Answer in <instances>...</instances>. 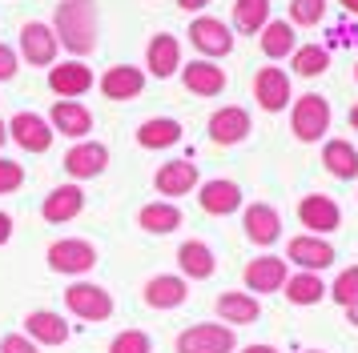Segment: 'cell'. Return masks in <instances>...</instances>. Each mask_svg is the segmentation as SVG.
<instances>
[{
  "mask_svg": "<svg viewBox=\"0 0 358 353\" xmlns=\"http://www.w3.org/2000/svg\"><path fill=\"white\" fill-rule=\"evenodd\" d=\"M145 68H149L157 80L173 77V73L181 68V45H178V36L157 32V36L149 40V48H145Z\"/></svg>",
  "mask_w": 358,
  "mask_h": 353,
  "instance_id": "603a6c76",
  "label": "cell"
},
{
  "mask_svg": "<svg viewBox=\"0 0 358 353\" xmlns=\"http://www.w3.org/2000/svg\"><path fill=\"white\" fill-rule=\"evenodd\" d=\"M52 32L65 52H73L77 61L89 57L97 48V32H101V13L97 0H61L52 13Z\"/></svg>",
  "mask_w": 358,
  "mask_h": 353,
  "instance_id": "6da1fadb",
  "label": "cell"
},
{
  "mask_svg": "<svg viewBox=\"0 0 358 353\" xmlns=\"http://www.w3.org/2000/svg\"><path fill=\"white\" fill-rule=\"evenodd\" d=\"M346 317H350V325H358V305H350V309H346Z\"/></svg>",
  "mask_w": 358,
  "mask_h": 353,
  "instance_id": "bcb514c9",
  "label": "cell"
},
{
  "mask_svg": "<svg viewBox=\"0 0 358 353\" xmlns=\"http://www.w3.org/2000/svg\"><path fill=\"white\" fill-rule=\"evenodd\" d=\"M334 301L342 305V309H350V305H358V265H350V269H342L338 277H334V285L326 289Z\"/></svg>",
  "mask_w": 358,
  "mask_h": 353,
  "instance_id": "e575fe53",
  "label": "cell"
},
{
  "mask_svg": "<svg viewBox=\"0 0 358 353\" xmlns=\"http://www.w3.org/2000/svg\"><path fill=\"white\" fill-rule=\"evenodd\" d=\"M181 84L194 96H222L226 93V68H217L213 61H189L181 68Z\"/></svg>",
  "mask_w": 358,
  "mask_h": 353,
  "instance_id": "d6986e66",
  "label": "cell"
},
{
  "mask_svg": "<svg viewBox=\"0 0 358 353\" xmlns=\"http://www.w3.org/2000/svg\"><path fill=\"white\" fill-rule=\"evenodd\" d=\"M0 353H41V345L29 341L24 333H8V337H0Z\"/></svg>",
  "mask_w": 358,
  "mask_h": 353,
  "instance_id": "f35d334b",
  "label": "cell"
},
{
  "mask_svg": "<svg viewBox=\"0 0 358 353\" xmlns=\"http://www.w3.org/2000/svg\"><path fill=\"white\" fill-rule=\"evenodd\" d=\"M217 317L226 321V325H254L262 317V305L254 293H222L217 297Z\"/></svg>",
  "mask_w": 358,
  "mask_h": 353,
  "instance_id": "4316f807",
  "label": "cell"
},
{
  "mask_svg": "<svg viewBox=\"0 0 358 353\" xmlns=\"http://www.w3.org/2000/svg\"><path fill=\"white\" fill-rule=\"evenodd\" d=\"M250 137V112L238 105H226L210 117V141L213 144H238Z\"/></svg>",
  "mask_w": 358,
  "mask_h": 353,
  "instance_id": "7402d4cb",
  "label": "cell"
},
{
  "mask_svg": "<svg viewBox=\"0 0 358 353\" xmlns=\"http://www.w3.org/2000/svg\"><path fill=\"white\" fill-rule=\"evenodd\" d=\"M262 52H266L270 61L290 57L294 52V24L290 20H270V24L262 29Z\"/></svg>",
  "mask_w": 358,
  "mask_h": 353,
  "instance_id": "1f68e13d",
  "label": "cell"
},
{
  "mask_svg": "<svg viewBox=\"0 0 358 353\" xmlns=\"http://www.w3.org/2000/svg\"><path fill=\"white\" fill-rule=\"evenodd\" d=\"M322 16H326V0H290V24L310 29V24H318Z\"/></svg>",
  "mask_w": 358,
  "mask_h": 353,
  "instance_id": "8d00e7d4",
  "label": "cell"
},
{
  "mask_svg": "<svg viewBox=\"0 0 358 353\" xmlns=\"http://www.w3.org/2000/svg\"><path fill=\"white\" fill-rule=\"evenodd\" d=\"M286 297H290V305H318L326 297V285H322V277L318 273H306V269H298L294 277H286Z\"/></svg>",
  "mask_w": 358,
  "mask_h": 353,
  "instance_id": "f546056e",
  "label": "cell"
},
{
  "mask_svg": "<svg viewBox=\"0 0 358 353\" xmlns=\"http://www.w3.org/2000/svg\"><path fill=\"white\" fill-rule=\"evenodd\" d=\"M85 209V189L81 185H57V189L45 197V205H41V217L49 225H69L77 221Z\"/></svg>",
  "mask_w": 358,
  "mask_h": 353,
  "instance_id": "2e32d148",
  "label": "cell"
},
{
  "mask_svg": "<svg viewBox=\"0 0 358 353\" xmlns=\"http://www.w3.org/2000/svg\"><path fill=\"white\" fill-rule=\"evenodd\" d=\"M137 225H141L145 233L165 237V233L181 229V209L173 205V201H149V205H141V213H137Z\"/></svg>",
  "mask_w": 358,
  "mask_h": 353,
  "instance_id": "f1b7e54d",
  "label": "cell"
},
{
  "mask_svg": "<svg viewBox=\"0 0 358 353\" xmlns=\"http://www.w3.org/2000/svg\"><path fill=\"white\" fill-rule=\"evenodd\" d=\"M286 261H294L298 269L306 273H322L334 265V245L322 237H314V233H306V237H294L290 249H286Z\"/></svg>",
  "mask_w": 358,
  "mask_h": 353,
  "instance_id": "4fadbf2b",
  "label": "cell"
},
{
  "mask_svg": "<svg viewBox=\"0 0 358 353\" xmlns=\"http://www.w3.org/2000/svg\"><path fill=\"white\" fill-rule=\"evenodd\" d=\"M322 165L330 169L334 176H355L358 173V149L350 141H326V149H322Z\"/></svg>",
  "mask_w": 358,
  "mask_h": 353,
  "instance_id": "4dcf8cb0",
  "label": "cell"
},
{
  "mask_svg": "<svg viewBox=\"0 0 358 353\" xmlns=\"http://www.w3.org/2000/svg\"><path fill=\"white\" fill-rule=\"evenodd\" d=\"M210 0H178V8H185V13H197V8H206Z\"/></svg>",
  "mask_w": 358,
  "mask_h": 353,
  "instance_id": "b9f144b4",
  "label": "cell"
},
{
  "mask_svg": "<svg viewBox=\"0 0 358 353\" xmlns=\"http://www.w3.org/2000/svg\"><path fill=\"white\" fill-rule=\"evenodd\" d=\"M93 84H97V77H93V68L85 61H65V64H52L49 68V89L61 96V100H77V96H85Z\"/></svg>",
  "mask_w": 358,
  "mask_h": 353,
  "instance_id": "9c48e42d",
  "label": "cell"
},
{
  "mask_svg": "<svg viewBox=\"0 0 358 353\" xmlns=\"http://www.w3.org/2000/svg\"><path fill=\"white\" fill-rule=\"evenodd\" d=\"M286 277H290V265H286V257H254L250 265H245V289L250 293H278V289L286 285Z\"/></svg>",
  "mask_w": 358,
  "mask_h": 353,
  "instance_id": "8fae6325",
  "label": "cell"
},
{
  "mask_svg": "<svg viewBox=\"0 0 358 353\" xmlns=\"http://www.w3.org/2000/svg\"><path fill=\"white\" fill-rule=\"evenodd\" d=\"M350 125L358 128V105H355V109H350Z\"/></svg>",
  "mask_w": 358,
  "mask_h": 353,
  "instance_id": "7dc6e473",
  "label": "cell"
},
{
  "mask_svg": "<svg viewBox=\"0 0 358 353\" xmlns=\"http://www.w3.org/2000/svg\"><path fill=\"white\" fill-rule=\"evenodd\" d=\"M4 141H8V121L0 117V149H4Z\"/></svg>",
  "mask_w": 358,
  "mask_h": 353,
  "instance_id": "ee69618b",
  "label": "cell"
},
{
  "mask_svg": "<svg viewBox=\"0 0 358 353\" xmlns=\"http://www.w3.org/2000/svg\"><path fill=\"white\" fill-rule=\"evenodd\" d=\"M52 273H61V277H85V273L97 265V245L85 237H61L49 245V253H45Z\"/></svg>",
  "mask_w": 358,
  "mask_h": 353,
  "instance_id": "3957f363",
  "label": "cell"
},
{
  "mask_svg": "<svg viewBox=\"0 0 358 353\" xmlns=\"http://www.w3.org/2000/svg\"><path fill=\"white\" fill-rule=\"evenodd\" d=\"M49 125H52V133H61V137L85 141V137L93 133V112L85 109L81 100H57L49 109Z\"/></svg>",
  "mask_w": 358,
  "mask_h": 353,
  "instance_id": "9a60e30c",
  "label": "cell"
},
{
  "mask_svg": "<svg viewBox=\"0 0 358 353\" xmlns=\"http://www.w3.org/2000/svg\"><path fill=\"white\" fill-rule=\"evenodd\" d=\"M254 100L266 112H282L290 105V77L282 68H258V77H254Z\"/></svg>",
  "mask_w": 358,
  "mask_h": 353,
  "instance_id": "ffe728a7",
  "label": "cell"
},
{
  "mask_svg": "<svg viewBox=\"0 0 358 353\" xmlns=\"http://www.w3.org/2000/svg\"><path fill=\"white\" fill-rule=\"evenodd\" d=\"M109 169V149L101 141H77L65 153V173L73 181H89V176H101Z\"/></svg>",
  "mask_w": 358,
  "mask_h": 353,
  "instance_id": "30bf717a",
  "label": "cell"
},
{
  "mask_svg": "<svg viewBox=\"0 0 358 353\" xmlns=\"http://www.w3.org/2000/svg\"><path fill=\"white\" fill-rule=\"evenodd\" d=\"M97 89L105 100H133V96H141V89H145V73L133 68V64H113V68L101 73Z\"/></svg>",
  "mask_w": 358,
  "mask_h": 353,
  "instance_id": "5bb4252c",
  "label": "cell"
},
{
  "mask_svg": "<svg viewBox=\"0 0 358 353\" xmlns=\"http://www.w3.org/2000/svg\"><path fill=\"white\" fill-rule=\"evenodd\" d=\"M181 141V125L173 117H149L137 125V144L141 149H173Z\"/></svg>",
  "mask_w": 358,
  "mask_h": 353,
  "instance_id": "83f0119b",
  "label": "cell"
},
{
  "mask_svg": "<svg viewBox=\"0 0 358 353\" xmlns=\"http://www.w3.org/2000/svg\"><path fill=\"white\" fill-rule=\"evenodd\" d=\"M109 353H153V341H149L145 329H121L109 341Z\"/></svg>",
  "mask_w": 358,
  "mask_h": 353,
  "instance_id": "d590c367",
  "label": "cell"
},
{
  "mask_svg": "<svg viewBox=\"0 0 358 353\" xmlns=\"http://www.w3.org/2000/svg\"><path fill=\"white\" fill-rule=\"evenodd\" d=\"M189 40H194V48L206 61L234 52V32H229V24L217 20V16H197L194 24H189Z\"/></svg>",
  "mask_w": 358,
  "mask_h": 353,
  "instance_id": "ba28073f",
  "label": "cell"
},
{
  "mask_svg": "<svg viewBox=\"0 0 358 353\" xmlns=\"http://www.w3.org/2000/svg\"><path fill=\"white\" fill-rule=\"evenodd\" d=\"M52 125L49 117H41V112H13L8 117V141H17L24 153H49L52 149Z\"/></svg>",
  "mask_w": 358,
  "mask_h": 353,
  "instance_id": "8992f818",
  "label": "cell"
},
{
  "mask_svg": "<svg viewBox=\"0 0 358 353\" xmlns=\"http://www.w3.org/2000/svg\"><path fill=\"white\" fill-rule=\"evenodd\" d=\"M270 24V0H238L234 4V29L238 32H262Z\"/></svg>",
  "mask_w": 358,
  "mask_h": 353,
  "instance_id": "d6a6232c",
  "label": "cell"
},
{
  "mask_svg": "<svg viewBox=\"0 0 358 353\" xmlns=\"http://www.w3.org/2000/svg\"><path fill=\"white\" fill-rule=\"evenodd\" d=\"M8 241H13V217L0 213V245H8Z\"/></svg>",
  "mask_w": 358,
  "mask_h": 353,
  "instance_id": "60d3db41",
  "label": "cell"
},
{
  "mask_svg": "<svg viewBox=\"0 0 358 353\" xmlns=\"http://www.w3.org/2000/svg\"><path fill=\"white\" fill-rule=\"evenodd\" d=\"M290 125H294L298 141H322V133L330 128V105H326V96L306 93L302 100H294Z\"/></svg>",
  "mask_w": 358,
  "mask_h": 353,
  "instance_id": "52a82bcc",
  "label": "cell"
},
{
  "mask_svg": "<svg viewBox=\"0 0 358 353\" xmlns=\"http://www.w3.org/2000/svg\"><path fill=\"white\" fill-rule=\"evenodd\" d=\"M65 309L73 313V317L81 321H109L113 317V293L105 285H97V281H73V285L65 289Z\"/></svg>",
  "mask_w": 358,
  "mask_h": 353,
  "instance_id": "7a4b0ae2",
  "label": "cell"
},
{
  "mask_svg": "<svg viewBox=\"0 0 358 353\" xmlns=\"http://www.w3.org/2000/svg\"><path fill=\"white\" fill-rule=\"evenodd\" d=\"M355 77H358V68H355Z\"/></svg>",
  "mask_w": 358,
  "mask_h": 353,
  "instance_id": "681fc988",
  "label": "cell"
},
{
  "mask_svg": "<svg viewBox=\"0 0 358 353\" xmlns=\"http://www.w3.org/2000/svg\"><path fill=\"white\" fill-rule=\"evenodd\" d=\"M17 64H20L17 48L0 45V80H13V77H17Z\"/></svg>",
  "mask_w": 358,
  "mask_h": 353,
  "instance_id": "ab89813d",
  "label": "cell"
},
{
  "mask_svg": "<svg viewBox=\"0 0 358 353\" xmlns=\"http://www.w3.org/2000/svg\"><path fill=\"white\" fill-rule=\"evenodd\" d=\"M238 337L229 325H213V321H197L189 329L178 333V353H234Z\"/></svg>",
  "mask_w": 358,
  "mask_h": 353,
  "instance_id": "277c9868",
  "label": "cell"
},
{
  "mask_svg": "<svg viewBox=\"0 0 358 353\" xmlns=\"http://www.w3.org/2000/svg\"><path fill=\"white\" fill-rule=\"evenodd\" d=\"M153 189L162 193V197H185V193L197 189V165L194 160H169L157 169L153 176Z\"/></svg>",
  "mask_w": 358,
  "mask_h": 353,
  "instance_id": "cb8c5ba5",
  "label": "cell"
},
{
  "mask_svg": "<svg viewBox=\"0 0 358 353\" xmlns=\"http://www.w3.org/2000/svg\"><path fill=\"white\" fill-rule=\"evenodd\" d=\"M141 297H145L149 309H178V305H185V297H189V285H185V277L181 273H157V277H149L145 289H141Z\"/></svg>",
  "mask_w": 358,
  "mask_h": 353,
  "instance_id": "7c38bea8",
  "label": "cell"
},
{
  "mask_svg": "<svg viewBox=\"0 0 358 353\" xmlns=\"http://www.w3.org/2000/svg\"><path fill=\"white\" fill-rule=\"evenodd\" d=\"M338 4L346 8V13H355V16H358V0H338Z\"/></svg>",
  "mask_w": 358,
  "mask_h": 353,
  "instance_id": "f6af8a7d",
  "label": "cell"
},
{
  "mask_svg": "<svg viewBox=\"0 0 358 353\" xmlns=\"http://www.w3.org/2000/svg\"><path fill=\"white\" fill-rule=\"evenodd\" d=\"M20 185H24V165L0 157V197H4V193H17Z\"/></svg>",
  "mask_w": 358,
  "mask_h": 353,
  "instance_id": "74e56055",
  "label": "cell"
},
{
  "mask_svg": "<svg viewBox=\"0 0 358 353\" xmlns=\"http://www.w3.org/2000/svg\"><path fill=\"white\" fill-rule=\"evenodd\" d=\"M242 229L254 245H274V241L282 237V217H278V209H270V205H250L245 217H242Z\"/></svg>",
  "mask_w": 358,
  "mask_h": 353,
  "instance_id": "484cf974",
  "label": "cell"
},
{
  "mask_svg": "<svg viewBox=\"0 0 358 353\" xmlns=\"http://www.w3.org/2000/svg\"><path fill=\"white\" fill-rule=\"evenodd\" d=\"M197 205L206 209L210 217H229V213H238L242 209V189L234 185V181H206L201 189H197Z\"/></svg>",
  "mask_w": 358,
  "mask_h": 353,
  "instance_id": "44dd1931",
  "label": "cell"
},
{
  "mask_svg": "<svg viewBox=\"0 0 358 353\" xmlns=\"http://www.w3.org/2000/svg\"><path fill=\"white\" fill-rule=\"evenodd\" d=\"M57 52H61V40H57V32L52 24L45 20H29L24 29H20V61H29L33 68H52L57 64Z\"/></svg>",
  "mask_w": 358,
  "mask_h": 353,
  "instance_id": "5b68a950",
  "label": "cell"
},
{
  "mask_svg": "<svg viewBox=\"0 0 358 353\" xmlns=\"http://www.w3.org/2000/svg\"><path fill=\"white\" fill-rule=\"evenodd\" d=\"M242 353H278V350H274V345H245Z\"/></svg>",
  "mask_w": 358,
  "mask_h": 353,
  "instance_id": "7bdbcfd3",
  "label": "cell"
},
{
  "mask_svg": "<svg viewBox=\"0 0 358 353\" xmlns=\"http://www.w3.org/2000/svg\"><path fill=\"white\" fill-rule=\"evenodd\" d=\"M24 337L36 341V345H65L73 329H69V321L61 313H52V309H33L29 317H24Z\"/></svg>",
  "mask_w": 358,
  "mask_h": 353,
  "instance_id": "e0dca14e",
  "label": "cell"
},
{
  "mask_svg": "<svg viewBox=\"0 0 358 353\" xmlns=\"http://www.w3.org/2000/svg\"><path fill=\"white\" fill-rule=\"evenodd\" d=\"M298 221L306 225V229H314V237H322V233H334V229H338L342 213H338V205H334L330 197L310 193V197L298 201Z\"/></svg>",
  "mask_w": 358,
  "mask_h": 353,
  "instance_id": "ac0fdd59",
  "label": "cell"
},
{
  "mask_svg": "<svg viewBox=\"0 0 358 353\" xmlns=\"http://www.w3.org/2000/svg\"><path fill=\"white\" fill-rule=\"evenodd\" d=\"M178 265L185 281H210L217 273V257H213V249L206 241H185L178 249Z\"/></svg>",
  "mask_w": 358,
  "mask_h": 353,
  "instance_id": "d4e9b609",
  "label": "cell"
},
{
  "mask_svg": "<svg viewBox=\"0 0 358 353\" xmlns=\"http://www.w3.org/2000/svg\"><path fill=\"white\" fill-rule=\"evenodd\" d=\"M290 61H294V73L298 77H318V73H326V64H330V52L322 45H302L290 52Z\"/></svg>",
  "mask_w": 358,
  "mask_h": 353,
  "instance_id": "836d02e7",
  "label": "cell"
},
{
  "mask_svg": "<svg viewBox=\"0 0 358 353\" xmlns=\"http://www.w3.org/2000/svg\"><path fill=\"white\" fill-rule=\"evenodd\" d=\"M306 353H322V350H306Z\"/></svg>",
  "mask_w": 358,
  "mask_h": 353,
  "instance_id": "c3c4849f",
  "label": "cell"
}]
</instances>
